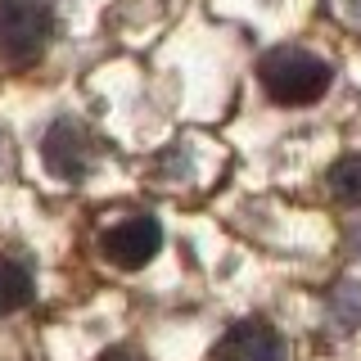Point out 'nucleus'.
<instances>
[{
  "label": "nucleus",
  "mask_w": 361,
  "mask_h": 361,
  "mask_svg": "<svg viewBox=\"0 0 361 361\" xmlns=\"http://www.w3.org/2000/svg\"><path fill=\"white\" fill-rule=\"evenodd\" d=\"M257 82L276 104H316V99L330 90L334 68L325 59H316L312 50L298 45H276L271 54H262L257 63Z\"/></svg>",
  "instance_id": "nucleus-1"
},
{
  "label": "nucleus",
  "mask_w": 361,
  "mask_h": 361,
  "mask_svg": "<svg viewBox=\"0 0 361 361\" xmlns=\"http://www.w3.org/2000/svg\"><path fill=\"white\" fill-rule=\"evenodd\" d=\"M54 37V14L41 0H0V59L5 63H37Z\"/></svg>",
  "instance_id": "nucleus-2"
},
{
  "label": "nucleus",
  "mask_w": 361,
  "mask_h": 361,
  "mask_svg": "<svg viewBox=\"0 0 361 361\" xmlns=\"http://www.w3.org/2000/svg\"><path fill=\"white\" fill-rule=\"evenodd\" d=\"M158 248H163V226L154 217H127V221L109 226L104 240H99V253L122 271H140L145 262H154Z\"/></svg>",
  "instance_id": "nucleus-3"
},
{
  "label": "nucleus",
  "mask_w": 361,
  "mask_h": 361,
  "mask_svg": "<svg viewBox=\"0 0 361 361\" xmlns=\"http://www.w3.org/2000/svg\"><path fill=\"white\" fill-rule=\"evenodd\" d=\"M212 361H285V343H280L276 325L248 316V321H235L231 330L217 338Z\"/></svg>",
  "instance_id": "nucleus-4"
},
{
  "label": "nucleus",
  "mask_w": 361,
  "mask_h": 361,
  "mask_svg": "<svg viewBox=\"0 0 361 361\" xmlns=\"http://www.w3.org/2000/svg\"><path fill=\"white\" fill-rule=\"evenodd\" d=\"M41 158H45V167H50V176L82 180L86 167H90V140H86V131L77 127L73 118H59L50 131H45V140H41Z\"/></svg>",
  "instance_id": "nucleus-5"
},
{
  "label": "nucleus",
  "mask_w": 361,
  "mask_h": 361,
  "mask_svg": "<svg viewBox=\"0 0 361 361\" xmlns=\"http://www.w3.org/2000/svg\"><path fill=\"white\" fill-rule=\"evenodd\" d=\"M32 293H37V285H32V271L23 267V262H9V257H0V316L27 307Z\"/></svg>",
  "instance_id": "nucleus-6"
},
{
  "label": "nucleus",
  "mask_w": 361,
  "mask_h": 361,
  "mask_svg": "<svg viewBox=\"0 0 361 361\" xmlns=\"http://www.w3.org/2000/svg\"><path fill=\"white\" fill-rule=\"evenodd\" d=\"M330 190L343 203H361V154H348L330 167Z\"/></svg>",
  "instance_id": "nucleus-7"
},
{
  "label": "nucleus",
  "mask_w": 361,
  "mask_h": 361,
  "mask_svg": "<svg viewBox=\"0 0 361 361\" xmlns=\"http://www.w3.org/2000/svg\"><path fill=\"white\" fill-rule=\"evenodd\" d=\"M99 361H135V357L127 353V348H109V353H104V357H99Z\"/></svg>",
  "instance_id": "nucleus-8"
},
{
  "label": "nucleus",
  "mask_w": 361,
  "mask_h": 361,
  "mask_svg": "<svg viewBox=\"0 0 361 361\" xmlns=\"http://www.w3.org/2000/svg\"><path fill=\"white\" fill-rule=\"evenodd\" d=\"M348 14H353V18H361V0H348Z\"/></svg>",
  "instance_id": "nucleus-9"
}]
</instances>
